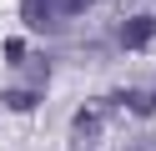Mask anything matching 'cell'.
<instances>
[{
    "instance_id": "1",
    "label": "cell",
    "mask_w": 156,
    "mask_h": 151,
    "mask_svg": "<svg viewBox=\"0 0 156 151\" xmlns=\"http://www.w3.org/2000/svg\"><path fill=\"white\" fill-rule=\"evenodd\" d=\"M151 30H156V20H151V15H136V20H126V25H121V45H126V50L146 45V40H151Z\"/></svg>"
},
{
    "instance_id": "2",
    "label": "cell",
    "mask_w": 156,
    "mask_h": 151,
    "mask_svg": "<svg viewBox=\"0 0 156 151\" xmlns=\"http://www.w3.org/2000/svg\"><path fill=\"white\" fill-rule=\"evenodd\" d=\"M5 101H10V111H30L35 106V91H10Z\"/></svg>"
}]
</instances>
